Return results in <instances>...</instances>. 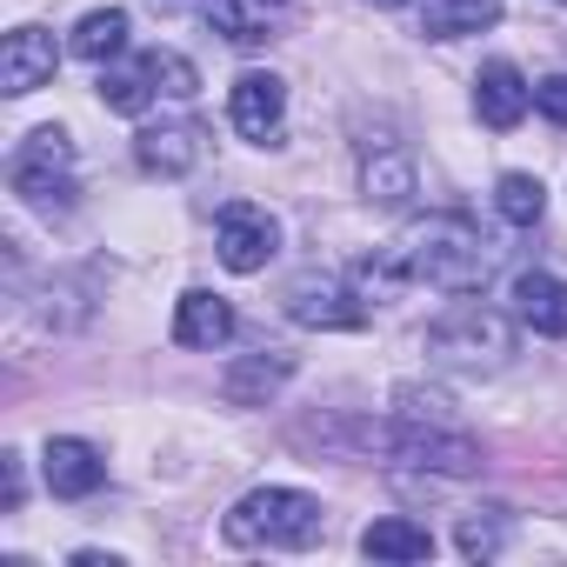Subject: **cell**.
Masks as SVG:
<instances>
[{"label": "cell", "mask_w": 567, "mask_h": 567, "mask_svg": "<svg viewBox=\"0 0 567 567\" xmlns=\"http://www.w3.org/2000/svg\"><path fill=\"white\" fill-rule=\"evenodd\" d=\"M388 254L408 274V288H421V280H427V288H441V295H481V280H487V240L461 214L414 220Z\"/></svg>", "instance_id": "1"}, {"label": "cell", "mask_w": 567, "mask_h": 567, "mask_svg": "<svg viewBox=\"0 0 567 567\" xmlns=\"http://www.w3.org/2000/svg\"><path fill=\"white\" fill-rule=\"evenodd\" d=\"M220 540L227 547H247V554H295V547H315L321 540V501L301 494V487H254L227 507L220 520Z\"/></svg>", "instance_id": "2"}, {"label": "cell", "mask_w": 567, "mask_h": 567, "mask_svg": "<svg viewBox=\"0 0 567 567\" xmlns=\"http://www.w3.org/2000/svg\"><path fill=\"white\" fill-rule=\"evenodd\" d=\"M427 354L447 361V368H467V374H494L514 361V328L481 308V301H454L434 328H427Z\"/></svg>", "instance_id": "3"}, {"label": "cell", "mask_w": 567, "mask_h": 567, "mask_svg": "<svg viewBox=\"0 0 567 567\" xmlns=\"http://www.w3.org/2000/svg\"><path fill=\"white\" fill-rule=\"evenodd\" d=\"M361 441L381 447V454L401 461V467H421V474H474V467H481V447H474L467 434H454V427H427L421 414H394V421H381V427L368 421Z\"/></svg>", "instance_id": "4"}, {"label": "cell", "mask_w": 567, "mask_h": 567, "mask_svg": "<svg viewBox=\"0 0 567 567\" xmlns=\"http://www.w3.org/2000/svg\"><path fill=\"white\" fill-rule=\"evenodd\" d=\"M8 181H14V194H21L28 207L68 214L74 194H81V181H74V141H68L61 127H34V134L14 147V161H8Z\"/></svg>", "instance_id": "5"}, {"label": "cell", "mask_w": 567, "mask_h": 567, "mask_svg": "<svg viewBox=\"0 0 567 567\" xmlns=\"http://www.w3.org/2000/svg\"><path fill=\"white\" fill-rule=\"evenodd\" d=\"M194 87H200V74H194V61L174 54V48H154V54H141V61H127V68H101V101H107V114H147L154 94L194 101Z\"/></svg>", "instance_id": "6"}, {"label": "cell", "mask_w": 567, "mask_h": 567, "mask_svg": "<svg viewBox=\"0 0 567 567\" xmlns=\"http://www.w3.org/2000/svg\"><path fill=\"white\" fill-rule=\"evenodd\" d=\"M288 321H301V328H368V295L348 274H301V280H288Z\"/></svg>", "instance_id": "7"}, {"label": "cell", "mask_w": 567, "mask_h": 567, "mask_svg": "<svg viewBox=\"0 0 567 567\" xmlns=\"http://www.w3.org/2000/svg\"><path fill=\"white\" fill-rule=\"evenodd\" d=\"M214 247H220V267L227 274H260L280 247V220L254 200H227L220 220H214Z\"/></svg>", "instance_id": "8"}, {"label": "cell", "mask_w": 567, "mask_h": 567, "mask_svg": "<svg viewBox=\"0 0 567 567\" xmlns=\"http://www.w3.org/2000/svg\"><path fill=\"white\" fill-rule=\"evenodd\" d=\"M227 121L254 141V147H274L280 141V121H288V81L280 74H240L234 94H227Z\"/></svg>", "instance_id": "9"}, {"label": "cell", "mask_w": 567, "mask_h": 567, "mask_svg": "<svg viewBox=\"0 0 567 567\" xmlns=\"http://www.w3.org/2000/svg\"><path fill=\"white\" fill-rule=\"evenodd\" d=\"M200 154H207L200 121H161V127H141V134H134V161H141L147 174H161V181L194 174V167H200Z\"/></svg>", "instance_id": "10"}, {"label": "cell", "mask_w": 567, "mask_h": 567, "mask_svg": "<svg viewBox=\"0 0 567 567\" xmlns=\"http://www.w3.org/2000/svg\"><path fill=\"white\" fill-rule=\"evenodd\" d=\"M54 68H61V48H54V34H41V28H14L8 48H0V87H8L14 101L41 94V87L54 81Z\"/></svg>", "instance_id": "11"}, {"label": "cell", "mask_w": 567, "mask_h": 567, "mask_svg": "<svg viewBox=\"0 0 567 567\" xmlns=\"http://www.w3.org/2000/svg\"><path fill=\"white\" fill-rule=\"evenodd\" d=\"M41 474H48V487H54L61 501H87V494L107 481V461H101V447H94V441H74V434H61V441H48V461H41Z\"/></svg>", "instance_id": "12"}, {"label": "cell", "mask_w": 567, "mask_h": 567, "mask_svg": "<svg viewBox=\"0 0 567 567\" xmlns=\"http://www.w3.org/2000/svg\"><path fill=\"white\" fill-rule=\"evenodd\" d=\"M295 381V354H274V348H260V354H240L227 374H220V394L234 401V408H267L280 388Z\"/></svg>", "instance_id": "13"}, {"label": "cell", "mask_w": 567, "mask_h": 567, "mask_svg": "<svg viewBox=\"0 0 567 567\" xmlns=\"http://www.w3.org/2000/svg\"><path fill=\"white\" fill-rule=\"evenodd\" d=\"M527 107H534V87L520 81L514 61H487V68L474 74V114H481L487 127H514Z\"/></svg>", "instance_id": "14"}, {"label": "cell", "mask_w": 567, "mask_h": 567, "mask_svg": "<svg viewBox=\"0 0 567 567\" xmlns=\"http://www.w3.org/2000/svg\"><path fill=\"white\" fill-rule=\"evenodd\" d=\"M200 14H207V28H214L220 41L254 48V41L274 34L280 14H288V0H200Z\"/></svg>", "instance_id": "15"}, {"label": "cell", "mask_w": 567, "mask_h": 567, "mask_svg": "<svg viewBox=\"0 0 567 567\" xmlns=\"http://www.w3.org/2000/svg\"><path fill=\"white\" fill-rule=\"evenodd\" d=\"M174 341L181 348H227L234 341V308L207 288H187L174 308Z\"/></svg>", "instance_id": "16"}, {"label": "cell", "mask_w": 567, "mask_h": 567, "mask_svg": "<svg viewBox=\"0 0 567 567\" xmlns=\"http://www.w3.org/2000/svg\"><path fill=\"white\" fill-rule=\"evenodd\" d=\"M514 321L534 334H567V280L554 274H520L514 280Z\"/></svg>", "instance_id": "17"}, {"label": "cell", "mask_w": 567, "mask_h": 567, "mask_svg": "<svg viewBox=\"0 0 567 567\" xmlns=\"http://www.w3.org/2000/svg\"><path fill=\"white\" fill-rule=\"evenodd\" d=\"M361 194H368L374 207H408V200H414V161H408L401 147H374V154L361 161Z\"/></svg>", "instance_id": "18"}, {"label": "cell", "mask_w": 567, "mask_h": 567, "mask_svg": "<svg viewBox=\"0 0 567 567\" xmlns=\"http://www.w3.org/2000/svg\"><path fill=\"white\" fill-rule=\"evenodd\" d=\"M501 21V0H427L421 8V34L427 41H461Z\"/></svg>", "instance_id": "19"}, {"label": "cell", "mask_w": 567, "mask_h": 567, "mask_svg": "<svg viewBox=\"0 0 567 567\" xmlns=\"http://www.w3.org/2000/svg\"><path fill=\"white\" fill-rule=\"evenodd\" d=\"M361 554L368 560H427L434 554V534L421 520H408V514H388V520H374L361 534Z\"/></svg>", "instance_id": "20"}, {"label": "cell", "mask_w": 567, "mask_h": 567, "mask_svg": "<svg viewBox=\"0 0 567 567\" xmlns=\"http://www.w3.org/2000/svg\"><path fill=\"white\" fill-rule=\"evenodd\" d=\"M121 48H127V14H121V8L81 14V28H74V54H81V61L107 68V61H121Z\"/></svg>", "instance_id": "21"}, {"label": "cell", "mask_w": 567, "mask_h": 567, "mask_svg": "<svg viewBox=\"0 0 567 567\" xmlns=\"http://www.w3.org/2000/svg\"><path fill=\"white\" fill-rule=\"evenodd\" d=\"M494 207H501V220H514V227H534V220L547 214V187H540L534 174H501V187H494Z\"/></svg>", "instance_id": "22"}, {"label": "cell", "mask_w": 567, "mask_h": 567, "mask_svg": "<svg viewBox=\"0 0 567 567\" xmlns=\"http://www.w3.org/2000/svg\"><path fill=\"white\" fill-rule=\"evenodd\" d=\"M461 554L467 560H494L501 554V507H474V514H461Z\"/></svg>", "instance_id": "23"}, {"label": "cell", "mask_w": 567, "mask_h": 567, "mask_svg": "<svg viewBox=\"0 0 567 567\" xmlns=\"http://www.w3.org/2000/svg\"><path fill=\"white\" fill-rule=\"evenodd\" d=\"M534 107L554 121V127H567V74H554V81H540L534 87Z\"/></svg>", "instance_id": "24"}, {"label": "cell", "mask_w": 567, "mask_h": 567, "mask_svg": "<svg viewBox=\"0 0 567 567\" xmlns=\"http://www.w3.org/2000/svg\"><path fill=\"white\" fill-rule=\"evenodd\" d=\"M0 507H21V454H0Z\"/></svg>", "instance_id": "25"}, {"label": "cell", "mask_w": 567, "mask_h": 567, "mask_svg": "<svg viewBox=\"0 0 567 567\" xmlns=\"http://www.w3.org/2000/svg\"><path fill=\"white\" fill-rule=\"evenodd\" d=\"M368 8H408V0H368Z\"/></svg>", "instance_id": "26"}]
</instances>
